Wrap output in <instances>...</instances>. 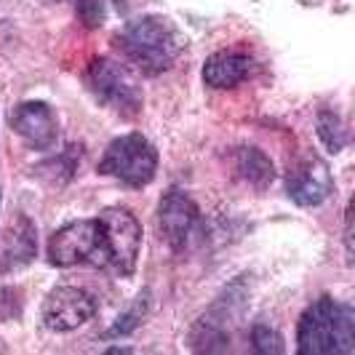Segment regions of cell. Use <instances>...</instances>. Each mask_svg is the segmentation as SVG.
I'll return each instance as SVG.
<instances>
[{
    "mask_svg": "<svg viewBox=\"0 0 355 355\" xmlns=\"http://www.w3.org/2000/svg\"><path fill=\"white\" fill-rule=\"evenodd\" d=\"M35 227L27 216L19 214L17 219L6 227L3 241H0V272H14V270L27 267L35 259Z\"/></svg>",
    "mask_w": 355,
    "mask_h": 355,
    "instance_id": "cell-12",
    "label": "cell"
},
{
    "mask_svg": "<svg viewBox=\"0 0 355 355\" xmlns=\"http://www.w3.org/2000/svg\"><path fill=\"white\" fill-rule=\"evenodd\" d=\"M96 222L105 243V267H112L118 275H134L142 249V225L137 216L128 209L110 206L96 216Z\"/></svg>",
    "mask_w": 355,
    "mask_h": 355,
    "instance_id": "cell-5",
    "label": "cell"
},
{
    "mask_svg": "<svg viewBox=\"0 0 355 355\" xmlns=\"http://www.w3.org/2000/svg\"><path fill=\"white\" fill-rule=\"evenodd\" d=\"M158 153L142 134H125L107 144L99 160V174L123 182L128 187H144L155 179Z\"/></svg>",
    "mask_w": 355,
    "mask_h": 355,
    "instance_id": "cell-3",
    "label": "cell"
},
{
    "mask_svg": "<svg viewBox=\"0 0 355 355\" xmlns=\"http://www.w3.org/2000/svg\"><path fill=\"white\" fill-rule=\"evenodd\" d=\"M235 171L246 179L251 187H257V190L270 187L272 179H275V168H272L270 158L262 150H257V147H241L235 153Z\"/></svg>",
    "mask_w": 355,
    "mask_h": 355,
    "instance_id": "cell-13",
    "label": "cell"
},
{
    "mask_svg": "<svg viewBox=\"0 0 355 355\" xmlns=\"http://www.w3.org/2000/svg\"><path fill=\"white\" fill-rule=\"evenodd\" d=\"M286 193L297 206H320L326 198L334 193V179L326 166V160L318 155H307L302 158L286 179Z\"/></svg>",
    "mask_w": 355,
    "mask_h": 355,
    "instance_id": "cell-9",
    "label": "cell"
},
{
    "mask_svg": "<svg viewBox=\"0 0 355 355\" xmlns=\"http://www.w3.org/2000/svg\"><path fill=\"white\" fill-rule=\"evenodd\" d=\"M86 83H89L91 94L107 105L112 112L123 115V118H137L142 110V89L137 83V78L128 72L125 64L102 56L94 59L86 72Z\"/></svg>",
    "mask_w": 355,
    "mask_h": 355,
    "instance_id": "cell-4",
    "label": "cell"
},
{
    "mask_svg": "<svg viewBox=\"0 0 355 355\" xmlns=\"http://www.w3.org/2000/svg\"><path fill=\"white\" fill-rule=\"evenodd\" d=\"M123 56L144 75H160L171 70L182 51V40L171 21L163 17H139L128 21L123 33L115 37Z\"/></svg>",
    "mask_w": 355,
    "mask_h": 355,
    "instance_id": "cell-2",
    "label": "cell"
},
{
    "mask_svg": "<svg viewBox=\"0 0 355 355\" xmlns=\"http://www.w3.org/2000/svg\"><path fill=\"white\" fill-rule=\"evenodd\" d=\"M75 11H78V17H80V21H83L86 27H99L102 19H105V6H102V0H78V3H75Z\"/></svg>",
    "mask_w": 355,
    "mask_h": 355,
    "instance_id": "cell-17",
    "label": "cell"
},
{
    "mask_svg": "<svg viewBox=\"0 0 355 355\" xmlns=\"http://www.w3.org/2000/svg\"><path fill=\"white\" fill-rule=\"evenodd\" d=\"M158 230L171 251L190 249L200 232V211L196 200L182 190L166 193L158 206Z\"/></svg>",
    "mask_w": 355,
    "mask_h": 355,
    "instance_id": "cell-7",
    "label": "cell"
},
{
    "mask_svg": "<svg viewBox=\"0 0 355 355\" xmlns=\"http://www.w3.org/2000/svg\"><path fill=\"white\" fill-rule=\"evenodd\" d=\"M11 131L33 150H51L59 137L56 115L46 102H21L8 115Z\"/></svg>",
    "mask_w": 355,
    "mask_h": 355,
    "instance_id": "cell-10",
    "label": "cell"
},
{
    "mask_svg": "<svg viewBox=\"0 0 355 355\" xmlns=\"http://www.w3.org/2000/svg\"><path fill=\"white\" fill-rule=\"evenodd\" d=\"M318 137L323 147L329 150V153H342V147L347 144V131H345V123H342V118H339L334 110H329V107H323L318 112Z\"/></svg>",
    "mask_w": 355,
    "mask_h": 355,
    "instance_id": "cell-14",
    "label": "cell"
},
{
    "mask_svg": "<svg viewBox=\"0 0 355 355\" xmlns=\"http://www.w3.org/2000/svg\"><path fill=\"white\" fill-rule=\"evenodd\" d=\"M144 310H147V302H144L142 297L134 302V307L125 313V315H121V318L115 320V326L110 329V331H105V339H110V337H123V334H131L139 323H142V318H144Z\"/></svg>",
    "mask_w": 355,
    "mask_h": 355,
    "instance_id": "cell-16",
    "label": "cell"
},
{
    "mask_svg": "<svg viewBox=\"0 0 355 355\" xmlns=\"http://www.w3.org/2000/svg\"><path fill=\"white\" fill-rule=\"evenodd\" d=\"M43 171H53V177H56V171L62 174V182H67L72 177V171H75V150H67V155H62L59 160H49V163H43V166H37V174H43ZM51 177V182H53Z\"/></svg>",
    "mask_w": 355,
    "mask_h": 355,
    "instance_id": "cell-18",
    "label": "cell"
},
{
    "mask_svg": "<svg viewBox=\"0 0 355 355\" xmlns=\"http://www.w3.org/2000/svg\"><path fill=\"white\" fill-rule=\"evenodd\" d=\"M254 59L246 51H216L206 59L203 64V83L209 89L216 91H227L241 86L243 80H249L251 72H254Z\"/></svg>",
    "mask_w": 355,
    "mask_h": 355,
    "instance_id": "cell-11",
    "label": "cell"
},
{
    "mask_svg": "<svg viewBox=\"0 0 355 355\" xmlns=\"http://www.w3.org/2000/svg\"><path fill=\"white\" fill-rule=\"evenodd\" d=\"M96 315V300L86 288L59 286L43 302V323L49 331H75Z\"/></svg>",
    "mask_w": 355,
    "mask_h": 355,
    "instance_id": "cell-8",
    "label": "cell"
},
{
    "mask_svg": "<svg viewBox=\"0 0 355 355\" xmlns=\"http://www.w3.org/2000/svg\"><path fill=\"white\" fill-rule=\"evenodd\" d=\"M49 262L53 267H72L91 262L105 267V243L96 219H78L49 238Z\"/></svg>",
    "mask_w": 355,
    "mask_h": 355,
    "instance_id": "cell-6",
    "label": "cell"
},
{
    "mask_svg": "<svg viewBox=\"0 0 355 355\" xmlns=\"http://www.w3.org/2000/svg\"><path fill=\"white\" fill-rule=\"evenodd\" d=\"M251 342H254V350L257 353H265V355L284 353V337L275 329H270L267 323H257L251 329Z\"/></svg>",
    "mask_w": 355,
    "mask_h": 355,
    "instance_id": "cell-15",
    "label": "cell"
},
{
    "mask_svg": "<svg viewBox=\"0 0 355 355\" xmlns=\"http://www.w3.org/2000/svg\"><path fill=\"white\" fill-rule=\"evenodd\" d=\"M297 350L302 355H350L355 350L353 304L323 297L300 318Z\"/></svg>",
    "mask_w": 355,
    "mask_h": 355,
    "instance_id": "cell-1",
    "label": "cell"
}]
</instances>
